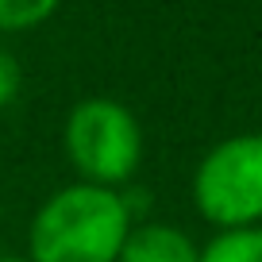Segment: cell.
<instances>
[{
    "instance_id": "7a4b0ae2",
    "label": "cell",
    "mask_w": 262,
    "mask_h": 262,
    "mask_svg": "<svg viewBox=\"0 0 262 262\" xmlns=\"http://www.w3.org/2000/svg\"><path fill=\"white\" fill-rule=\"evenodd\" d=\"M62 143L81 181L100 189L131 181L143 162V127L135 112L116 97L77 100L66 116Z\"/></svg>"
},
{
    "instance_id": "277c9868",
    "label": "cell",
    "mask_w": 262,
    "mask_h": 262,
    "mask_svg": "<svg viewBox=\"0 0 262 262\" xmlns=\"http://www.w3.org/2000/svg\"><path fill=\"white\" fill-rule=\"evenodd\" d=\"M120 262H201V247L185 228L166 220L131 224L120 247Z\"/></svg>"
},
{
    "instance_id": "5b68a950",
    "label": "cell",
    "mask_w": 262,
    "mask_h": 262,
    "mask_svg": "<svg viewBox=\"0 0 262 262\" xmlns=\"http://www.w3.org/2000/svg\"><path fill=\"white\" fill-rule=\"evenodd\" d=\"M201 262H262V224L258 228L216 231L201 247Z\"/></svg>"
},
{
    "instance_id": "52a82bcc",
    "label": "cell",
    "mask_w": 262,
    "mask_h": 262,
    "mask_svg": "<svg viewBox=\"0 0 262 262\" xmlns=\"http://www.w3.org/2000/svg\"><path fill=\"white\" fill-rule=\"evenodd\" d=\"M19 85H24V70H19L16 54L0 50V108L19 97Z\"/></svg>"
},
{
    "instance_id": "3957f363",
    "label": "cell",
    "mask_w": 262,
    "mask_h": 262,
    "mask_svg": "<svg viewBox=\"0 0 262 262\" xmlns=\"http://www.w3.org/2000/svg\"><path fill=\"white\" fill-rule=\"evenodd\" d=\"M193 205L220 231L262 224V131H239L201 155Z\"/></svg>"
},
{
    "instance_id": "8992f818",
    "label": "cell",
    "mask_w": 262,
    "mask_h": 262,
    "mask_svg": "<svg viewBox=\"0 0 262 262\" xmlns=\"http://www.w3.org/2000/svg\"><path fill=\"white\" fill-rule=\"evenodd\" d=\"M58 12L54 0H0V31H31Z\"/></svg>"
},
{
    "instance_id": "ba28073f",
    "label": "cell",
    "mask_w": 262,
    "mask_h": 262,
    "mask_svg": "<svg viewBox=\"0 0 262 262\" xmlns=\"http://www.w3.org/2000/svg\"><path fill=\"white\" fill-rule=\"evenodd\" d=\"M0 262H31V258H19V254H0Z\"/></svg>"
},
{
    "instance_id": "6da1fadb",
    "label": "cell",
    "mask_w": 262,
    "mask_h": 262,
    "mask_svg": "<svg viewBox=\"0 0 262 262\" xmlns=\"http://www.w3.org/2000/svg\"><path fill=\"white\" fill-rule=\"evenodd\" d=\"M131 231V205L120 189L89 181L50 193L31 216L27 258L31 262H120Z\"/></svg>"
}]
</instances>
